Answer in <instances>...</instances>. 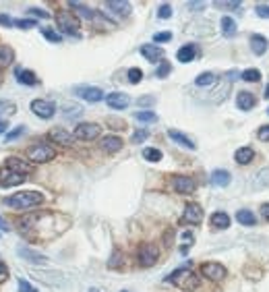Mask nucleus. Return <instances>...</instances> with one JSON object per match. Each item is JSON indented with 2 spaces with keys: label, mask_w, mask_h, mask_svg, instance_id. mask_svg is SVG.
Returning <instances> with one entry per match:
<instances>
[{
  "label": "nucleus",
  "mask_w": 269,
  "mask_h": 292,
  "mask_svg": "<svg viewBox=\"0 0 269 292\" xmlns=\"http://www.w3.org/2000/svg\"><path fill=\"white\" fill-rule=\"evenodd\" d=\"M216 8H222V10H236L238 6H243V2L240 0H228V2H222V0H218V2H214Z\"/></svg>",
  "instance_id": "c9c22d12"
},
{
  "label": "nucleus",
  "mask_w": 269,
  "mask_h": 292,
  "mask_svg": "<svg viewBox=\"0 0 269 292\" xmlns=\"http://www.w3.org/2000/svg\"><path fill=\"white\" fill-rule=\"evenodd\" d=\"M37 23L33 19H17L15 21V27H19V29H33Z\"/></svg>",
  "instance_id": "37998d69"
},
{
  "label": "nucleus",
  "mask_w": 269,
  "mask_h": 292,
  "mask_svg": "<svg viewBox=\"0 0 269 292\" xmlns=\"http://www.w3.org/2000/svg\"><path fill=\"white\" fill-rule=\"evenodd\" d=\"M257 180H259V183H263V185H269V168L261 170L259 176H257Z\"/></svg>",
  "instance_id": "603ef678"
},
{
  "label": "nucleus",
  "mask_w": 269,
  "mask_h": 292,
  "mask_svg": "<svg viewBox=\"0 0 269 292\" xmlns=\"http://www.w3.org/2000/svg\"><path fill=\"white\" fill-rule=\"evenodd\" d=\"M25 156H27V160L33 162V164H46V162H52L56 158V149L50 143L39 141V143H33V145L27 147Z\"/></svg>",
  "instance_id": "7ed1b4c3"
},
{
  "label": "nucleus",
  "mask_w": 269,
  "mask_h": 292,
  "mask_svg": "<svg viewBox=\"0 0 269 292\" xmlns=\"http://www.w3.org/2000/svg\"><path fill=\"white\" fill-rule=\"evenodd\" d=\"M4 280H8V268H6V263L0 259V284H2Z\"/></svg>",
  "instance_id": "de8ad7c7"
},
{
  "label": "nucleus",
  "mask_w": 269,
  "mask_h": 292,
  "mask_svg": "<svg viewBox=\"0 0 269 292\" xmlns=\"http://www.w3.org/2000/svg\"><path fill=\"white\" fill-rule=\"evenodd\" d=\"M143 158H145L147 162H160V160H162V151L155 149V147H145V149H143Z\"/></svg>",
  "instance_id": "f704fd0d"
},
{
  "label": "nucleus",
  "mask_w": 269,
  "mask_h": 292,
  "mask_svg": "<svg viewBox=\"0 0 269 292\" xmlns=\"http://www.w3.org/2000/svg\"><path fill=\"white\" fill-rule=\"evenodd\" d=\"M172 39V31H160V33H155L153 35V44L158 46V44H166V41Z\"/></svg>",
  "instance_id": "a19ab883"
},
{
  "label": "nucleus",
  "mask_w": 269,
  "mask_h": 292,
  "mask_svg": "<svg viewBox=\"0 0 269 292\" xmlns=\"http://www.w3.org/2000/svg\"><path fill=\"white\" fill-rule=\"evenodd\" d=\"M120 292H129V290H120Z\"/></svg>",
  "instance_id": "69168bd1"
},
{
  "label": "nucleus",
  "mask_w": 269,
  "mask_h": 292,
  "mask_svg": "<svg viewBox=\"0 0 269 292\" xmlns=\"http://www.w3.org/2000/svg\"><path fill=\"white\" fill-rule=\"evenodd\" d=\"M75 139H81V141H93L102 135V127L95 122H81L75 127Z\"/></svg>",
  "instance_id": "423d86ee"
},
{
  "label": "nucleus",
  "mask_w": 269,
  "mask_h": 292,
  "mask_svg": "<svg viewBox=\"0 0 269 292\" xmlns=\"http://www.w3.org/2000/svg\"><path fill=\"white\" fill-rule=\"evenodd\" d=\"M234 160H236V164H240V166L251 164V162L255 160V151H253V147H240V149H236Z\"/></svg>",
  "instance_id": "393cba45"
},
{
  "label": "nucleus",
  "mask_w": 269,
  "mask_h": 292,
  "mask_svg": "<svg viewBox=\"0 0 269 292\" xmlns=\"http://www.w3.org/2000/svg\"><path fill=\"white\" fill-rule=\"evenodd\" d=\"M257 137L261 139V141H269V124H265V127H261L259 131H257Z\"/></svg>",
  "instance_id": "09e8293b"
},
{
  "label": "nucleus",
  "mask_w": 269,
  "mask_h": 292,
  "mask_svg": "<svg viewBox=\"0 0 269 292\" xmlns=\"http://www.w3.org/2000/svg\"><path fill=\"white\" fill-rule=\"evenodd\" d=\"M124 266V255L120 249H114V253H112V257L108 259V268L110 270H120Z\"/></svg>",
  "instance_id": "c756f323"
},
{
  "label": "nucleus",
  "mask_w": 269,
  "mask_h": 292,
  "mask_svg": "<svg viewBox=\"0 0 269 292\" xmlns=\"http://www.w3.org/2000/svg\"><path fill=\"white\" fill-rule=\"evenodd\" d=\"M6 129H8V122L6 120H0V133H6Z\"/></svg>",
  "instance_id": "052dcab7"
},
{
  "label": "nucleus",
  "mask_w": 269,
  "mask_h": 292,
  "mask_svg": "<svg viewBox=\"0 0 269 292\" xmlns=\"http://www.w3.org/2000/svg\"><path fill=\"white\" fill-rule=\"evenodd\" d=\"M126 77H129V81L133 83V85H137V83H139L141 79H143V71H141V68H137V66H133V68H129Z\"/></svg>",
  "instance_id": "58836bf2"
},
{
  "label": "nucleus",
  "mask_w": 269,
  "mask_h": 292,
  "mask_svg": "<svg viewBox=\"0 0 269 292\" xmlns=\"http://www.w3.org/2000/svg\"><path fill=\"white\" fill-rule=\"evenodd\" d=\"M261 216H263L265 220H269V203H263V205H261Z\"/></svg>",
  "instance_id": "6e6d98bb"
},
{
  "label": "nucleus",
  "mask_w": 269,
  "mask_h": 292,
  "mask_svg": "<svg viewBox=\"0 0 269 292\" xmlns=\"http://www.w3.org/2000/svg\"><path fill=\"white\" fill-rule=\"evenodd\" d=\"M56 23H58V29L66 35H75L79 37V19L68 10H60L56 12Z\"/></svg>",
  "instance_id": "20e7f679"
},
{
  "label": "nucleus",
  "mask_w": 269,
  "mask_h": 292,
  "mask_svg": "<svg viewBox=\"0 0 269 292\" xmlns=\"http://www.w3.org/2000/svg\"><path fill=\"white\" fill-rule=\"evenodd\" d=\"M240 77H243L245 81H249V83H255V81L261 79V73L257 71V68H247V71L240 73Z\"/></svg>",
  "instance_id": "e433bc0d"
},
{
  "label": "nucleus",
  "mask_w": 269,
  "mask_h": 292,
  "mask_svg": "<svg viewBox=\"0 0 269 292\" xmlns=\"http://www.w3.org/2000/svg\"><path fill=\"white\" fill-rule=\"evenodd\" d=\"M220 23H222V25H220V27H222V33H224L226 37H232V35L236 33V21H234L232 17H224Z\"/></svg>",
  "instance_id": "c85d7f7f"
},
{
  "label": "nucleus",
  "mask_w": 269,
  "mask_h": 292,
  "mask_svg": "<svg viewBox=\"0 0 269 292\" xmlns=\"http://www.w3.org/2000/svg\"><path fill=\"white\" fill-rule=\"evenodd\" d=\"M0 25H4V27H12V25H15V19H10L8 15H0Z\"/></svg>",
  "instance_id": "864d4df0"
},
{
  "label": "nucleus",
  "mask_w": 269,
  "mask_h": 292,
  "mask_svg": "<svg viewBox=\"0 0 269 292\" xmlns=\"http://www.w3.org/2000/svg\"><path fill=\"white\" fill-rule=\"evenodd\" d=\"M257 15L263 17V19H269V6L267 4H259L257 6Z\"/></svg>",
  "instance_id": "3c124183"
},
{
  "label": "nucleus",
  "mask_w": 269,
  "mask_h": 292,
  "mask_svg": "<svg viewBox=\"0 0 269 292\" xmlns=\"http://www.w3.org/2000/svg\"><path fill=\"white\" fill-rule=\"evenodd\" d=\"M236 220L243 226H255V224H257V218H255V214L251 210H238L236 212Z\"/></svg>",
  "instance_id": "bb28decb"
},
{
  "label": "nucleus",
  "mask_w": 269,
  "mask_h": 292,
  "mask_svg": "<svg viewBox=\"0 0 269 292\" xmlns=\"http://www.w3.org/2000/svg\"><path fill=\"white\" fill-rule=\"evenodd\" d=\"M265 97H269V83H267V87H265Z\"/></svg>",
  "instance_id": "680f3d73"
},
{
  "label": "nucleus",
  "mask_w": 269,
  "mask_h": 292,
  "mask_svg": "<svg viewBox=\"0 0 269 292\" xmlns=\"http://www.w3.org/2000/svg\"><path fill=\"white\" fill-rule=\"evenodd\" d=\"M197 56V46L193 44H187V46H182L178 52H176V58L178 62H193Z\"/></svg>",
  "instance_id": "b1692460"
},
{
  "label": "nucleus",
  "mask_w": 269,
  "mask_h": 292,
  "mask_svg": "<svg viewBox=\"0 0 269 292\" xmlns=\"http://www.w3.org/2000/svg\"><path fill=\"white\" fill-rule=\"evenodd\" d=\"M155 102V97H151V95H147V97H139V104L141 106H147V104H153Z\"/></svg>",
  "instance_id": "5fc2aeb1"
},
{
  "label": "nucleus",
  "mask_w": 269,
  "mask_h": 292,
  "mask_svg": "<svg viewBox=\"0 0 269 292\" xmlns=\"http://www.w3.org/2000/svg\"><path fill=\"white\" fill-rule=\"evenodd\" d=\"M141 56H145L149 62H162L164 60V50L155 44H143L141 46Z\"/></svg>",
  "instance_id": "4468645a"
},
{
  "label": "nucleus",
  "mask_w": 269,
  "mask_h": 292,
  "mask_svg": "<svg viewBox=\"0 0 269 292\" xmlns=\"http://www.w3.org/2000/svg\"><path fill=\"white\" fill-rule=\"evenodd\" d=\"M15 77H17L19 83H23V85H37V77H35L33 71H29V68H17Z\"/></svg>",
  "instance_id": "4be33fe9"
},
{
  "label": "nucleus",
  "mask_w": 269,
  "mask_h": 292,
  "mask_svg": "<svg viewBox=\"0 0 269 292\" xmlns=\"http://www.w3.org/2000/svg\"><path fill=\"white\" fill-rule=\"evenodd\" d=\"M27 174H21V172H15L10 168H0V187L2 189H10V187H19L25 183Z\"/></svg>",
  "instance_id": "1a4fd4ad"
},
{
  "label": "nucleus",
  "mask_w": 269,
  "mask_h": 292,
  "mask_svg": "<svg viewBox=\"0 0 269 292\" xmlns=\"http://www.w3.org/2000/svg\"><path fill=\"white\" fill-rule=\"evenodd\" d=\"M19 255L27 261H31V263H46V257L37 255L35 251H31V249H27V247H19Z\"/></svg>",
  "instance_id": "cd10ccee"
},
{
  "label": "nucleus",
  "mask_w": 269,
  "mask_h": 292,
  "mask_svg": "<svg viewBox=\"0 0 269 292\" xmlns=\"http://www.w3.org/2000/svg\"><path fill=\"white\" fill-rule=\"evenodd\" d=\"M267 114H269V108H267Z\"/></svg>",
  "instance_id": "338daca9"
},
{
  "label": "nucleus",
  "mask_w": 269,
  "mask_h": 292,
  "mask_svg": "<svg viewBox=\"0 0 269 292\" xmlns=\"http://www.w3.org/2000/svg\"><path fill=\"white\" fill-rule=\"evenodd\" d=\"M214 83H216L214 73H201L199 77L195 79V85H199V87H209V85H214Z\"/></svg>",
  "instance_id": "2f4dec72"
},
{
  "label": "nucleus",
  "mask_w": 269,
  "mask_h": 292,
  "mask_svg": "<svg viewBox=\"0 0 269 292\" xmlns=\"http://www.w3.org/2000/svg\"><path fill=\"white\" fill-rule=\"evenodd\" d=\"M0 83H2V71H0Z\"/></svg>",
  "instance_id": "0e129e2a"
},
{
  "label": "nucleus",
  "mask_w": 269,
  "mask_h": 292,
  "mask_svg": "<svg viewBox=\"0 0 269 292\" xmlns=\"http://www.w3.org/2000/svg\"><path fill=\"white\" fill-rule=\"evenodd\" d=\"M48 137L52 139V141H56V143H60V145H64V147H68V145H73V141H75V135H70V133H66L64 129H52L50 133H48Z\"/></svg>",
  "instance_id": "f3484780"
},
{
  "label": "nucleus",
  "mask_w": 269,
  "mask_h": 292,
  "mask_svg": "<svg viewBox=\"0 0 269 292\" xmlns=\"http://www.w3.org/2000/svg\"><path fill=\"white\" fill-rule=\"evenodd\" d=\"M166 282L174 284L176 288L185 290V292H193V290L199 288V284H201L199 276H197L193 270H189V268H180V270L172 272V274H170V276L166 278Z\"/></svg>",
  "instance_id": "f03ea898"
},
{
  "label": "nucleus",
  "mask_w": 269,
  "mask_h": 292,
  "mask_svg": "<svg viewBox=\"0 0 269 292\" xmlns=\"http://www.w3.org/2000/svg\"><path fill=\"white\" fill-rule=\"evenodd\" d=\"M68 6H73L79 15H83L85 19H95V15L97 12H93V10H89L87 6H83V4H79V2H68Z\"/></svg>",
  "instance_id": "72a5a7b5"
},
{
  "label": "nucleus",
  "mask_w": 269,
  "mask_h": 292,
  "mask_svg": "<svg viewBox=\"0 0 269 292\" xmlns=\"http://www.w3.org/2000/svg\"><path fill=\"white\" fill-rule=\"evenodd\" d=\"M158 17L160 19H170V17H172V6H170V4H162L160 10H158Z\"/></svg>",
  "instance_id": "c03bdc74"
},
{
  "label": "nucleus",
  "mask_w": 269,
  "mask_h": 292,
  "mask_svg": "<svg viewBox=\"0 0 269 292\" xmlns=\"http://www.w3.org/2000/svg\"><path fill=\"white\" fill-rule=\"evenodd\" d=\"M168 137L172 139V141H176L178 145H182V147H187V149H195L197 145H195V141L189 137V135H185L182 131H176V129H170L168 131Z\"/></svg>",
  "instance_id": "a211bd4d"
},
{
  "label": "nucleus",
  "mask_w": 269,
  "mask_h": 292,
  "mask_svg": "<svg viewBox=\"0 0 269 292\" xmlns=\"http://www.w3.org/2000/svg\"><path fill=\"white\" fill-rule=\"evenodd\" d=\"M201 274L209 282H222L226 278V268L218 261H205L201 263Z\"/></svg>",
  "instance_id": "0eeeda50"
},
{
  "label": "nucleus",
  "mask_w": 269,
  "mask_h": 292,
  "mask_svg": "<svg viewBox=\"0 0 269 292\" xmlns=\"http://www.w3.org/2000/svg\"><path fill=\"white\" fill-rule=\"evenodd\" d=\"M106 104L112 108V110H124L126 106L131 104V97L126 93H120V91H112L106 95Z\"/></svg>",
  "instance_id": "f8f14e48"
},
{
  "label": "nucleus",
  "mask_w": 269,
  "mask_h": 292,
  "mask_svg": "<svg viewBox=\"0 0 269 292\" xmlns=\"http://www.w3.org/2000/svg\"><path fill=\"white\" fill-rule=\"evenodd\" d=\"M104 6L112 12H116V15H122V17H126L131 12V2H124V0H108Z\"/></svg>",
  "instance_id": "6ab92c4d"
},
{
  "label": "nucleus",
  "mask_w": 269,
  "mask_h": 292,
  "mask_svg": "<svg viewBox=\"0 0 269 292\" xmlns=\"http://www.w3.org/2000/svg\"><path fill=\"white\" fill-rule=\"evenodd\" d=\"M236 104H238L240 110H251L255 104H257V100H255V95H253V93H249V91H240V93L236 95Z\"/></svg>",
  "instance_id": "a878e982"
},
{
  "label": "nucleus",
  "mask_w": 269,
  "mask_h": 292,
  "mask_svg": "<svg viewBox=\"0 0 269 292\" xmlns=\"http://www.w3.org/2000/svg\"><path fill=\"white\" fill-rule=\"evenodd\" d=\"M230 180H232V176H230L228 170H214V172H211L209 183L214 187H228Z\"/></svg>",
  "instance_id": "aec40b11"
},
{
  "label": "nucleus",
  "mask_w": 269,
  "mask_h": 292,
  "mask_svg": "<svg viewBox=\"0 0 269 292\" xmlns=\"http://www.w3.org/2000/svg\"><path fill=\"white\" fill-rule=\"evenodd\" d=\"M135 120H139V122H155L158 120V114L151 112V110H139V112H135Z\"/></svg>",
  "instance_id": "473e14b6"
},
{
  "label": "nucleus",
  "mask_w": 269,
  "mask_h": 292,
  "mask_svg": "<svg viewBox=\"0 0 269 292\" xmlns=\"http://www.w3.org/2000/svg\"><path fill=\"white\" fill-rule=\"evenodd\" d=\"M209 222H211V226H214V228H218V230H226V228L230 226V216H228V214H224V212H216V214H211Z\"/></svg>",
  "instance_id": "5701e85b"
},
{
  "label": "nucleus",
  "mask_w": 269,
  "mask_h": 292,
  "mask_svg": "<svg viewBox=\"0 0 269 292\" xmlns=\"http://www.w3.org/2000/svg\"><path fill=\"white\" fill-rule=\"evenodd\" d=\"M25 133V127H17V129H12V131H8L6 133V141H15L17 137H21Z\"/></svg>",
  "instance_id": "49530a36"
},
{
  "label": "nucleus",
  "mask_w": 269,
  "mask_h": 292,
  "mask_svg": "<svg viewBox=\"0 0 269 292\" xmlns=\"http://www.w3.org/2000/svg\"><path fill=\"white\" fill-rule=\"evenodd\" d=\"M100 147L106 151V154H116V151L122 149V139L116 137V135H106L100 141Z\"/></svg>",
  "instance_id": "2eb2a0df"
},
{
  "label": "nucleus",
  "mask_w": 269,
  "mask_h": 292,
  "mask_svg": "<svg viewBox=\"0 0 269 292\" xmlns=\"http://www.w3.org/2000/svg\"><path fill=\"white\" fill-rule=\"evenodd\" d=\"M182 224H191V226H199L203 222V207L199 203H187L185 205V212H182L180 218Z\"/></svg>",
  "instance_id": "6e6552de"
},
{
  "label": "nucleus",
  "mask_w": 269,
  "mask_h": 292,
  "mask_svg": "<svg viewBox=\"0 0 269 292\" xmlns=\"http://www.w3.org/2000/svg\"><path fill=\"white\" fill-rule=\"evenodd\" d=\"M31 112H33L35 116H39V118L48 120V118L54 116L56 108H54V104H50V102H46V100H33V102H31Z\"/></svg>",
  "instance_id": "9b49d317"
},
{
  "label": "nucleus",
  "mask_w": 269,
  "mask_h": 292,
  "mask_svg": "<svg viewBox=\"0 0 269 292\" xmlns=\"http://www.w3.org/2000/svg\"><path fill=\"white\" fill-rule=\"evenodd\" d=\"M41 35H44L48 41H52V44H58V41L62 39L60 33H56L54 29H50V27H44V29H41Z\"/></svg>",
  "instance_id": "4c0bfd02"
},
{
  "label": "nucleus",
  "mask_w": 269,
  "mask_h": 292,
  "mask_svg": "<svg viewBox=\"0 0 269 292\" xmlns=\"http://www.w3.org/2000/svg\"><path fill=\"white\" fill-rule=\"evenodd\" d=\"M170 71H172V64L166 62V60H162L160 66H158V71H155V75H158V79H166V77L170 75Z\"/></svg>",
  "instance_id": "ea45409f"
},
{
  "label": "nucleus",
  "mask_w": 269,
  "mask_h": 292,
  "mask_svg": "<svg viewBox=\"0 0 269 292\" xmlns=\"http://www.w3.org/2000/svg\"><path fill=\"white\" fill-rule=\"evenodd\" d=\"M147 137H149V131H147V129H139V131L133 133V139H131V141H133V143H143Z\"/></svg>",
  "instance_id": "79ce46f5"
},
{
  "label": "nucleus",
  "mask_w": 269,
  "mask_h": 292,
  "mask_svg": "<svg viewBox=\"0 0 269 292\" xmlns=\"http://www.w3.org/2000/svg\"><path fill=\"white\" fill-rule=\"evenodd\" d=\"M44 203V195L39 191H19L6 199V205L12 210H33Z\"/></svg>",
  "instance_id": "f257e3e1"
},
{
  "label": "nucleus",
  "mask_w": 269,
  "mask_h": 292,
  "mask_svg": "<svg viewBox=\"0 0 269 292\" xmlns=\"http://www.w3.org/2000/svg\"><path fill=\"white\" fill-rule=\"evenodd\" d=\"M267 48H269V41L263 37V35H251V50H253V54H257V56H261V54H265L267 52Z\"/></svg>",
  "instance_id": "412c9836"
},
{
  "label": "nucleus",
  "mask_w": 269,
  "mask_h": 292,
  "mask_svg": "<svg viewBox=\"0 0 269 292\" xmlns=\"http://www.w3.org/2000/svg\"><path fill=\"white\" fill-rule=\"evenodd\" d=\"M4 168H10V170L21 172V174H29V172H33L31 164L27 162V160H21V158H8V160L4 162Z\"/></svg>",
  "instance_id": "dca6fc26"
},
{
  "label": "nucleus",
  "mask_w": 269,
  "mask_h": 292,
  "mask_svg": "<svg viewBox=\"0 0 269 292\" xmlns=\"http://www.w3.org/2000/svg\"><path fill=\"white\" fill-rule=\"evenodd\" d=\"M89 292H100V290H97V288H89Z\"/></svg>",
  "instance_id": "e2e57ef3"
},
{
  "label": "nucleus",
  "mask_w": 269,
  "mask_h": 292,
  "mask_svg": "<svg viewBox=\"0 0 269 292\" xmlns=\"http://www.w3.org/2000/svg\"><path fill=\"white\" fill-rule=\"evenodd\" d=\"M75 93H77L79 97H83L85 102H102L104 97H106L104 91H102L100 87H77Z\"/></svg>",
  "instance_id": "ddd939ff"
},
{
  "label": "nucleus",
  "mask_w": 269,
  "mask_h": 292,
  "mask_svg": "<svg viewBox=\"0 0 269 292\" xmlns=\"http://www.w3.org/2000/svg\"><path fill=\"white\" fill-rule=\"evenodd\" d=\"M170 187H172L176 193H182V195H187V193H193L197 189V183L191 178V176H182V174H174V176H170Z\"/></svg>",
  "instance_id": "9d476101"
},
{
  "label": "nucleus",
  "mask_w": 269,
  "mask_h": 292,
  "mask_svg": "<svg viewBox=\"0 0 269 292\" xmlns=\"http://www.w3.org/2000/svg\"><path fill=\"white\" fill-rule=\"evenodd\" d=\"M110 124H112V127H114V129H124V122L122 120H110Z\"/></svg>",
  "instance_id": "13d9d810"
},
{
  "label": "nucleus",
  "mask_w": 269,
  "mask_h": 292,
  "mask_svg": "<svg viewBox=\"0 0 269 292\" xmlns=\"http://www.w3.org/2000/svg\"><path fill=\"white\" fill-rule=\"evenodd\" d=\"M19 292H39V290L33 288L27 280H23V278H19Z\"/></svg>",
  "instance_id": "a18cd8bd"
},
{
  "label": "nucleus",
  "mask_w": 269,
  "mask_h": 292,
  "mask_svg": "<svg viewBox=\"0 0 269 292\" xmlns=\"http://www.w3.org/2000/svg\"><path fill=\"white\" fill-rule=\"evenodd\" d=\"M0 230H4V232H8V230H10V226L6 224V222H4L2 218H0Z\"/></svg>",
  "instance_id": "bf43d9fd"
},
{
  "label": "nucleus",
  "mask_w": 269,
  "mask_h": 292,
  "mask_svg": "<svg viewBox=\"0 0 269 292\" xmlns=\"http://www.w3.org/2000/svg\"><path fill=\"white\" fill-rule=\"evenodd\" d=\"M158 259H160V251H158V247L155 245L143 243L137 249V261H139L141 268H151V266L158 263Z\"/></svg>",
  "instance_id": "39448f33"
},
{
  "label": "nucleus",
  "mask_w": 269,
  "mask_h": 292,
  "mask_svg": "<svg viewBox=\"0 0 269 292\" xmlns=\"http://www.w3.org/2000/svg\"><path fill=\"white\" fill-rule=\"evenodd\" d=\"M29 15H35V17H41V19H48L50 12H48V10H41V8H29Z\"/></svg>",
  "instance_id": "8fccbe9b"
},
{
  "label": "nucleus",
  "mask_w": 269,
  "mask_h": 292,
  "mask_svg": "<svg viewBox=\"0 0 269 292\" xmlns=\"http://www.w3.org/2000/svg\"><path fill=\"white\" fill-rule=\"evenodd\" d=\"M203 6H205L203 2H189V8H191V10H201Z\"/></svg>",
  "instance_id": "4d7b16f0"
},
{
  "label": "nucleus",
  "mask_w": 269,
  "mask_h": 292,
  "mask_svg": "<svg viewBox=\"0 0 269 292\" xmlns=\"http://www.w3.org/2000/svg\"><path fill=\"white\" fill-rule=\"evenodd\" d=\"M12 60H15V52L8 46H0V66H8Z\"/></svg>",
  "instance_id": "7c9ffc66"
}]
</instances>
